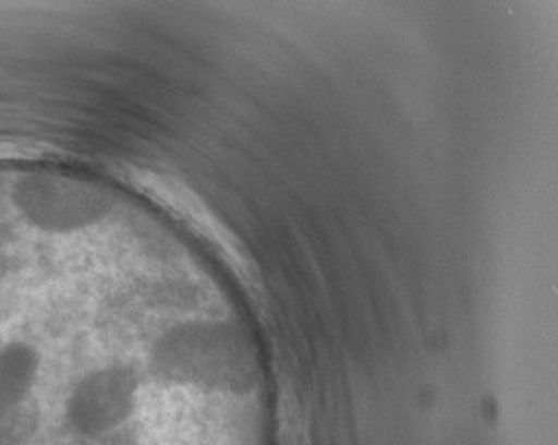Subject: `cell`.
<instances>
[{
  "mask_svg": "<svg viewBox=\"0 0 558 445\" xmlns=\"http://www.w3.org/2000/svg\"><path fill=\"white\" fill-rule=\"evenodd\" d=\"M138 404L133 371L108 366L85 375L65 401V424L85 442L107 441L124 426Z\"/></svg>",
  "mask_w": 558,
  "mask_h": 445,
  "instance_id": "obj_1",
  "label": "cell"
},
{
  "mask_svg": "<svg viewBox=\"0 0 558 445\" xmlns=\"http://www.w3.org/2000/svg\"><path fill=\"white\" fill-rule=\"evenodd\" d=\"M38 353L31 345H5L0 348V413L24 404L38 378Z\"/></svg>",
  "mask_w": 558,
  "mask_h": 445,
  "instance_id": "obj_2",
  "label": "cell"
},
{
  "mask_svg": "<svg viewBox=\"0 0 558 445\" xmlns=\"http://www.w3.org/2000/svg\"><path fill=\"white\" fill-rule=\"evenodd\" d=\"M84 445H138L135 442H113V441H96V442H85Z\"/></svg>",
  "mask_w": 558,
  "mask_h": 445,
  "instance_id": "obj_3",
  "label": "cell"
}]
</instances>
